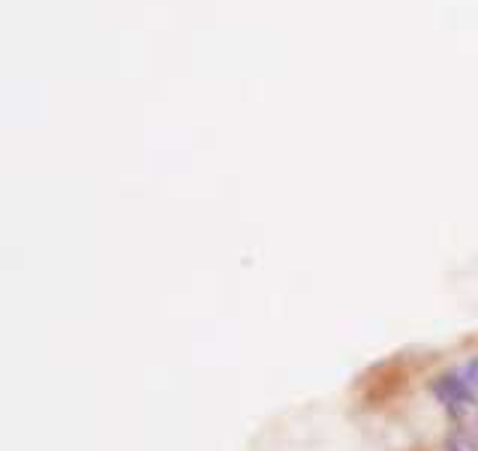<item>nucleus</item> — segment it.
<instances>
[{"instance_id": "1", "label": "nucleus", "mask_w": 478, "mask_h": 451, "mask_svg": "<svg viewBox=\"0 0 478 451\" xmlns=\"http://www.w3.org/2000/svg\"><path fill=\"white\" fill-rule=\"evenodd\" d=\"M430 392L439 401L442 409H448L454 418H460V415H463L466 406L478 403L475 401V392L469 388V383L463 379V373H442V376H436L430 383Z\"/></svg>"}, {"instance_id": "2", "label": "nucleus", "mask_w": 478, "mask_h": 451, "mask_svg": "<svg viewBox=\"0 0 478 451\" xmlns=\"http://www.w3.org/2000/svg\"><path fill=\"white\" fill-rule=\"evenodd\" d=\"M463 379L469 383V388L478 394V358H472V361H466V367H463Z\"/></svg>"}, {"instance_id": "3", "label": "nucleus", "mask_w": 478, "mask_h": 451, "mask_svg": "<svg viewBox=\"0 0 478 451\" xmlns=\"http://www.w3.org/2000/svg\"><path fill=\"white\" fill-rule=\"evenodd\" d=\"M448 451H478L472 442H466L463 436H454V439H448Z\"/></svg>"}]
</instances>
